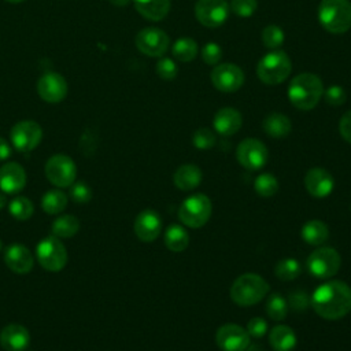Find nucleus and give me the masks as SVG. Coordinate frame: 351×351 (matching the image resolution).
Here are the masks:
<instances>
[{
  "label": "nucleus",
  "mask_w": 351,
  "mask_h": 351,
  "mask_svg": "<svg viewBox=\"0 0 351 351\" xmlns=\"http://www.w3.org/2000/svg\"><path fill=\"white\" fill-rule=\"evenodd\" d=\"M310 304L319 317L340 319L351 311V287L340 280L326 281L315 288Z\"/></svg>",
  "instance_id": "nucleus-1"
},
{
  "label": "nucleus",
  "mask_w": 351,
  "mask_h": 351,
  "mask_svg": "<svg viewBox=\"0 0 351 351\" xmlns=\"http://www.w3.org/2000/svg\"><path fill=\"white\" fill-rule=\"evenodd\" d=\"M324 95V85L318 75L302 73L292 78L288 86L289 101L299 110L314 108Z\"/></svg>",
  "instance_id": "nucleus-2"
},
{
  "label": "nucleus",
  "mask_w": 351,
  "mask_h": 351,
  "mask_svg": "<svg viewBox=\"0 0 351 351\" xmlns=\"http://www.w3.org/2000/svg\"><path fill=\"white\" fill-rule=\"evenodd\" d=\"M318 19L326 32L346 33L351 27V3L348 0H322L318 7Z\"/></svg>",
  "instance_id": "nucleus-3"
},
{
  "label": "nucleus",
  "mask_w": 351,
  "mask_h": 351,
  "mask_svg": "<svg viewBox=\"0 0 351 351\" xmlns=\"http://www.w3.org/2000/svg\"><path fill=\"white\" fill-rule=\"evenodd\" d=\"M269 292V284L263 277L255 273L241 274L234 280L230 288L232 300L243 307L256 304Z\"/></svg>",
  "instance_id": "nucleus-4"
},
{
  "label": "nucleus",
  "mask_w": 351,
  "mask_h": 351,
  "mask_svg": "<svg viewBox=\"0 0 351 351\" xmlns=\"http://www.w3.org/2000/svg\"><path fill=\"white\" fill-rule=\"evenodd\" d=\"M292 70L289 56L281 51L274 49L266 53L256 66L258 78L267 85H277L287 80Z\"/></svg>",
  "instance_id": "nucleus-5"
},
{
  "label": "nucleus",
  "mask_w": 351,
  "mask_h": 351,
  "mask_svg": "<svg viewBox=\"0 0 351 351\" xmlns=\"http://www.w3.org/2000/svg\"><path fill=\"white\" fill-rule=\"evenodd\" d=\"M213 204L207 195L193 193L188 196L178 208L180 221L188 228H202L211 217Z\"/></svg>",
  "instance_id": "nucleus-6"
},
{
  "label": "nucleus",
  "mask_w": 351,
  "mask_h": 351,
  "mask_svg": "<svg viewBox=\"0 0 351 351\" xmlns=\"http://www.w3.org/2000/svg\"><path fill=\"white\" fill-rule=\"evenodd\" d=\"M36 258L45 270L60 271L67 263V250L60 239L51 234L37 244Z\"/></svg>",
  "instance_id": "nucleus-7"
},
{
  "label": "nucleus",
  "mask_w": 351,
  "mask_h": 351,
  "mask_svg": "<svg viewBox=\"0 0 351 351\" xmlns=\"http://www.w3.org/2000/svg\"><path fill=\"white\" fill-rule=\"evenodd\" d=\"M341 258L335 248L318 247L307 258L306 266L311 276L317 278H330L340 269Z\"/></svg>",
  "instance_id": "nucleus-8"
},
{
  "label": "nucleus",
  "mask_w": 351,
  "mask_h": 351,
  "mask_svg": "<svg viewBox=\"0 0 351 351\" xmlns=\"http://www.w3.org/2000/svg\"><path fill=\"white\" fill-rule=\"evenodd\" d=\"M44 171L48 181L58 188L71 186L77 177V166L74 160L64 154L52 155L47 160Z\"/></svg>",
  "instance_id": "nucleus-9"
},
{
  "label": "nucleus",
  "mask_w": 351,
  "mask_h": 351,
  "mask_svg": "<svg viewBox=\"0 0 351 351\" xmlns=\"http://www.w3.org/2000/svg\"><path fill=\"white\" fill-rule=\"evenodd\" d=\"M10 138L12 147L19 152H29L40 144L43 138V129L36 121H19L11 128Z\"/></svg>",
  "instance_id": "nucleus-10"
},
{
  "label": "nucleus",
  "mask_w": 351,
  "mask_h": 351,
  "mask_svg": "<svg viewBox=\"0 0 351 351\" xmlns=\"http://www.w3.org/2000/svg\"><path fill=\"white\" fill-rule=\"evenodd\" d=\"M236 156L239 163L244 169L259 170L266 165L269 158V151L261 140L245 138L237 145Z\"/></svg>",
  "instance_id": "nucleus-11"
},
{
  "label": "nucleus",
  "mask_w": 351,
  "mask_h": 351,
  "mask_svg": "<svg viewBox=\"0 0 351 351\" xmlns=\"http://www.w3.org/2000/svg\"><path fill=\"white\" fill-rule=\"evenodd\" d=\"M136 47L148 56H162L169 48V36L158 27H145L136 36Z\"/></svg>",
  "instance_id": "nucleus-12"
},
{
  "label": "nucleus",
  "mask_w": 351,
  "mask_h": 351,
  "mask_svg": "<svg viewBox=\"0 0 351 351\" xmlns=\"http://www.w3.org/2000/svg\"><path fill=\"white\" fill-rule=\"evenodd\" d=\"M195 15L203 26L218 27L228 19L229 5L225 0H197Z\"/></svg>",
  "instance_id": "nucleus-13"
},
{
  "label": "nucleus",
  "mask_w": 351,
  "mask_h": 351,
  "mask_svg": "<svg viewBox=\"0 0 351 351\" xmlns=\"http://www.w3.org/2000/svg\"><path fill=\"white\" fill-rule=\"evenodd\" d=\"M211 82L221 92H236L244 82V74L241 69L233 63H221L213 69Z\"/></svg>",
  "instance_id": "nucleus-14"
},
{
  "label": "nucleus",
  "mask_w": 351,
  "mask_h": 351,
  "mask_svg": "<svg viewBox=\"0 0 351 351\" xmlns=\"http://www.w3.org/2000/svg\"><path fill=\"white\" fill-rule=\"evenodd\" d=\"M215 341L222 351H244L250 344V335L240 325L225 324L217 330Z\"/></svg>",
  "instance_id": "nucleus-15"
},
{
  "label": "nucleus",
  "mask_w": 351,
  "mask_h": 351,
  "mask_svg": "<svg viewBox=\"0 0 351 351\" xmlns=\"http://www.w3.org/2000/svg\"><path fill=\"white\" fill-rule=\"evenodd\" d=\"M37 92L47 103H60L67 96V81L59 73H45L37 82Z\"/></svg>",
  "instance_id": "nucleus-16"
},
{
  "label": "nucleus",
  "mask_w": 351,
  "mask_h": 351,
  "mask_svg": "<svg viewBox=\"0 0 351 351\" xmlns=\"http://www.w3.org/2000/svg\"><path fill=\"white\" fill-rule=\"evenodd\" d=\"M304 185L307 192L314 197H326L335 188V180L332 174L322 167H313L304 177Z\"/></svg>",
  "instance_id": "nucleus-17"
},
{
  "label": "nucleus",
  "mask_w": 351,
  "mask_h": 351,
  "mask_svg": "<svg viewBox=\"0 0 351 351\" xmlns=\"http://www.w3.org/2000/svg\"><path fill=\"white\" fill-rule=\"evenodd\" d=\"M4 262L10 270L18 274H26L33 269L34 258L30 250L19 243L10 244L4 251Z\"/></svg>",
  "instance_id": "nucleus-18"
},
{
  "label": "nucleus",
  "mask_w": 351,
  "mask_h": 351,
  "mask_svg": "<svg viewBox=\"0 0 351 351\" xmlns=\"http://www.w3.org/2000/svg\"><path fill=\"white\" fill-rule=\"evenodd\" d=\"M26 185L25 169L16 162H7L0 167V191L15 195Z\"/></svg>",
  "instance_id": "nucleus-19"
},
{
  "label": "nucleus",
  "mask_w": 351,
  "mask_h": 351,
  "mask_svg": "<svg viewBox=\"0 0 351 351\" xmlns=\"http://www.w3.org/2000/svg\"><path fill=\"white\" fill-rule=\"evenodd\" d=\"M162 230V219L154 210L141 211L134 219V233L145 243L154 241Z\"/></svg>",
  "instance_id": "nucleus-20"
},
{
  "label": "nucleus",
  "mask_w": 351,
  "mask_h": 351,
  "mask_svg": "<svg viewBox=\"0 0 351 351\" xmlns=\"http://www.w3.org/2000/svg\"><path fill=\"white\" fill-rule=\"evenodd\" d=\"M30 344V333L21 324H8L0 332V346L5 351H23Z\"/></svg>",
  "instance_id": "nucleus-21"
},
{
  "label": "nucleus",
  "mask_w": 351,
  "mask_h": 351,
  "mask_svg": "<svg viewBox=\"0 0 351 351\" xmlns=\"http://www.w3.org/2000/svg\"><path fill=\"white\" fill-rule=\"evenodd\" d=\"M241 115L237 110L232 107H223L217 111L213 119V125L215 132L221 136H232L241 128Z\"/></svg>",
  "instance_id": "nucleus-22"
},
{
  "label": "nucleus",
  "mask_w": 351,
  "mask_h": 351,
  "mask_svg": "<svg viewBox=\"0 0 351 351\" xmlns=\"http://www.w3.org/2000/svg\"><path fill=\"white\" fill-rule=\"evenodd\" d=\"M269 343L274 351H293L298 339L289 326L276 325L269 333Z\"/></svg>",
  "instance_id": "nucleus-23"
},
{
  "label": "nucleus",
  "mask_w": 351,
  "mask_h": 351,
  "mask_svg": "<svg viewBox=\"0 0 351 351\" xmlns=\"http://www.w3.org/2000/svg\"><path fill=\"white\" fill-rule=\"evenodd\" d=\"M137 12L149 21H160L170 11V0H132Z\"/></svg>",
  "instance_id": "nucleus-24"
},
{
  "label": "nucleus",
  "mask_w": 351,
  "mask_h": 351,
  "mask_svg": "<svg viewBox=\"0 0 351 351\" xmlns=\"http://www.w3.org/2000/svg\"><path fill=\"white\" fill-rule=\"evenodd\" d=\"M202 170L196 165H182L174 173V185L181 191H192L202 181Z\"/></svg>",
  "instance_id": "nucleus-25"
},
{
  "label": "nucleus",
  "mask_w": 351,
  "mask_h": 351,
  "mask_svg": "<svg viewBox=\"0 0 351 351\" xmlns=\"http://www.w3.org/2000/svg\"><path fill=\"white\" fill-rule=\"evenodd\" d=\"M302 239L311 245H321L329 237V229L325 222L319 219L307 221L300 229Z\"/></svg>",
  "instance_id": "nucleus-26"
},
{
  "label": "nucleus",
  "mask_w": 351,
  "mask_h": 351,
  "mask_svg": "<svg viewBox=\"0 0 351 351\" xmlns=\"http://www.w3.org/2000/svg\"><path fill=\"white\" fill-rule=\"evenodd\" d=\"M292 125L287 115L280 112L269 114L263 121V130L274 138H282L291 133Z\"/></svg>",
  "instance_id": "nucleus-27"
},
{
  "label": "nucleus",
  "mask_w": 351,
  "mask_h": 351,
  "mask_svg": "<svg viewBox=\"0 0 351 351\" xmlns=\"http://www.w3.org/2000/svg\"><path fill=\"white\" fill-rule=\"evenodd\" d=\"M165 244L173 252L184 251L189 244L188 232L178 223L169 225L165 232Z\"/></svg>",
  "instance_id": "nucleus-28"
},
{
  "label": "nucleus",
  "mask_w": 351,
  "mask_h": 351,
  "mask_svg": "<svg viewBox=\"0 0 351 351\" xmlns=\"http://www.w3.org/2000/svg\"><path fill=\"white\" fill-rule=\"evenodd\" d=\"M80 229V219L71 214H63L55 218L51 226V232L58 239H70Z\"/></svg>",
  "instance_id": "nucleus-29"
},
{
  "label": "nucleus",
  "mask_w": 351,
  "mask_h": 351,
  "mask_svg": "<svg viewBox=\"0 0 351 351\" xmlns=\"http://www.w3.org/2000/svg\"><path fill=\"white\" fill-rule=\"evenodd\" d=\"M67 206V195L60 189H49L41 197V208L49 214H60Z\"/></svg>",
  "instance_id": "nucleus-30"
},
{
  "label": "nucleus",
  "mask_w": 351,
  "mask_h": 351,
  "mask_svg": "<svg viewBox=\"0 0 351 351\" xmlns=\"http://www.w3.org/2000/svg\"><path fill=\"white\" fill-rule=\"evenodd\" d=\"M171 53L180 62H191L197 55V44L193 38L189 37L178 38L171 47Z\"/></svg>",
  "instance_id": "nucleus-31"
},
{
  "label": "nucleus",
  "mask_w": 351,
  "mask_h": 351,
  "mask_svg": "<svg viewBox=\"0 0 351 351\" xmlns=\"http://www.w3.org/2000/svg\"><path fill=\"white\" fill-rule=\"evenodd\" d=\"M288 307L289 306H288L287 299L282 295L277 293V292H273L267 298L266 313L274 321H282L288 314Z\"/></svg>",
  "instance_id": "nucleus-32"
},
{
  "label": "nucleus",
  "mask_w": 351,
  "mask_h": 351,
  "mask_svg": "<svg viewBox=\"0 0 351 351\" xmlns=\"http://www.w3.org/2000/svg\"><path fill=\"white\" fill-rule=\"evenodd\" d=\"M8 211L14 218L19 221H26L33 215L34 206L32 200L26 196H16L8 203Z\"/></svg>",
  "instance_id": "nucleus-33"
},
{
  "label": "nucleus",
  "mask_w": 351,
  "mask_h": 351,
  "mask_svg": "<svg viewBox=\"0 0 351 351\" xmlns=\"http://www.w3.org/2000/svg\"><path fill=\"white\" fill-rule=\"evenodd\" d=\"M274 273L280 280L291 281L302 273V267L299 261H296L295 258H282L277 262Z\"/></svg>",
  "instance_id": "nucleus-34"
},
{
  "label": "nucleus",
  "mask_w": 351,
  "mask_h": 351,
  "mask_svg": "<svg viewBox=\"0 0 351 351\" xmlns=\"http://www.w3.org/2000/svg\"><path fill=\"white\" fill-rule=\"evenodd\" d=\"M254 189L259 196L270 197L278 192V181L273 174L262 173L255 178Z\"/></svg>",
  "instance_id": "nucleus-35"
},
{
  "label": "nucleus",
  "mask_w": 351,
  "mask_h": 351,
  "mask_svg": "<svg viewBox=\"0 0 351 351\" xmlns=\"http://www.w3.org/2000/svg\"><path fill=\"white\" fill-rule=\"evenodd\" d=\"M262 41L265 47L277 49L284 43V32L276 25H269L262 30Z\"/></svg>",
  "instance_id": "nucleus-36"
},
{
  "label": "nucleus",
  "mask_w": 351,
  "mask_h": 351,
  "mask_svg": "<svg viewBox=\"0 0 351 351\" xmlns=\"http://www.w3.org/2000/svg\"><path fill=\"white\" fill-rule=\"evenodd\" d=\"M192 144L197 149H210L215 144V134L208 128H200L193 133Z\"/></svg>",
  "instance_id": "nucleus-37"
},
{
  "label": "nucleus",
  "mask_w": 351,
  "mask_h": 351,
  "mask_svg": "<svg viewBox=\"0 0 351 351\" xmlns=\"http://www.w3.org/2000/svg\"><path fill=\"white\" fill-rule=\"evenodd\" d=\"M288 306L295 311H304L310 306V296L304 289H293L288 293Z\"/></svg>",
  "instance_id": "nucleus-38"
},
{
  "label": "nucleus",
  "mask_w": 351,
  "mask_h": 351,
  "mask_svg": "<svg viewBox=\"0 0 351 351\" xmlns=\"http://www.w3.org/2000/svg\"><path fill=\"white\" fill-rule=\"evenodd\" d=\"M70 196L73 199V202L78 203V204H85L92 199V189L89 185H86L82 181H74L70 189Z\"/></svg>",
  "instance_id": "nucleus-39"
},
{
  "label": "nucleus",
  "mask_w": 351,
  "mask_h": 351,
  "mask_svg": "<svg viewBox=\"0 0 351 351\" xmlns=\"http://www.w3.org/2000/svg\"><path fill=\"white\" fill-rule=\"evenodd\" d=\"M178 69L177 64L174 63V60L169 59V58H162L158 63H156V74L166 81L174 80L177 77Z\"/></svg>",
  "instance_id": "nucleus-40"
},
{
  "label": "nucleus",
  "mask_w": 351,
  "mask_h": 351,
  "mask_svg": "<svg viewBox=\"0 0 351 351\" xmlns=\"http://www.w3.org/2000/svg\"><path fill=\"white\" fill-rule=\"evenodd\" d=\"M222 58V49L217 43H207L202 49V59L210 66H217Z\"/></svg>",
  "instance_id": "nucleus-41"
},
{
  "label": "nucleus",
  "mask_w": 351,
  "mask_h": 351,
  "mask_svg": "<svg viewBox=\"0 0 351 351\" xmlns=\"http://www.w3.org/2000/svg\"><path fill=\"white\" fill-rule=\"evenodd\" d=\"M256 7H258L256 0H232V4H230L232 11L236 15L243 18L251 16L255 12Z\"/></svg>",
  "instance_id": "nucleus-42"
},
{
  "label": "nucleus",
  "mask_w": 351,
  "mask_h": 351,
  "mask_svg": "<svg viewBox=\"0 0 351 351\" xmlns=\"http://www.w3.org/2000/svg\"><path fill=\"white\" fill-rule=\"evenodd\" d=\"M325 101L330 106H341L346 101V90L340 85H330L324 92Z\"/></svg>",
  "instance_id": "nucleus-43"
},
{
  "label": "nucleus",
  "mask_w": 351,
  "mask_h": 351,
  "mask_svg": "<svg viewBox=\"0 0 351 351\" xmlns=\"http://www.w3.org/2000/svg\"><path fill=\"white\" fill-rule=\"evenodd\" d=\"M247 332L252 337H263L267 332V322L261 317H254L247 324Z\"/></svg>",
  "instance_id": "nucleus-44"
},
{
  "label": "nucleus",
  "mask_w": 351,
  "mask_h": 351,
  "mask_svg": "<svg viewBox=\"0 0 351 351\" xmlns=\"http://www.w3.org/2000/svg\"><path fill=\"white\" fill-rule=\"evenodd\" d=\"M339 130L341 137L351 144V110L341 117L339 123Z\"/></svg>",
  "instance_id": "nucleus-45"
},
{
  "label": "nucleus",
  "mask_w": 351,
  "mask_h": 351,
  "mask_svg": "<svg viewBox=\"0 0 351 351\" xmlns=\"http://www.w3.org/2000/svg\"><path fill=\"white\" fill-rule=\"evenodd\" d=\"M11 145L7 140L0 137V160H5L11 156Z\"/></svg>",
  "instance_id": "nucleus-46"
},
{
  "label": "nucleus",
  "mask_w": 351,
  "mask_h": 351,
  "mask_svg": "<svg viewBox=\"0 0 351 351\" xmlns=\"http://www.w3.org/2000/svg\"><path fill=\"white\" fill-rule=\"evenodd\" d=\"M132 0H110V3H112L114 5H118V7H123V5H128Z\"/></svg>",
  "instance_id": "nucleus-47"
},
{
  "label": "nucleus",
  "mask_w": 351,
  "mask_h": 351,
  "mask_svg": "<svg viewBox=\"0 0 351 351\" xmlns=\"http://www.w3.org/2000/svg\"><path fill=\"white\" fill-rule=\"evenodd\" d=\"M244 351H263L259 344H248V347Z\"/></svg>",
  "instance_id": "nucleus-48"
},
{
  "label": "nucleus",
  "mask_w": 351,
  "mask_h": 351,
  "mask_svg": "<svg viewBox=\"0 0 351 351\" xmlns=\"http://www.w3.org/2000/svg\"><path fill=\"white\" fill-rule=\"evenodd\" d=\"M7 204V197H5V193L3 191H0V210Z\"/></svg>",
  "instance_id": "nucleus-49"
},
{
  "label": "nucleus",
  "mask_w": 351,
  "mask_h": 351,
  "mask_svg": "<svg viewBox=\"0 0 351 351\" xmlns=\"http://www.w3.org/2000/svg\"><path fill=\"white\" fill-rule=\"evenodd\" d=\"M5 1H8V3H14V4H16V3H22L23 0H5Z\"/></svg>",
  "instance_id": "nucleus-50"
},
{
  "label": "nucleus",
  "mask_w": 351,
  "mask_h": 351,
  "mask_svg": "<svg viewBox=\"0 0 351 351\" xmlns=\"http://www.w3.org/2000/svg\"><path fill=\"white\" fill-rule=\"evenodd\" d=\"M1 248H3V243H1V240H0V251H1Z\"/></svg>",
  "instance_id": "nucleus-51"
}]
</instances>
